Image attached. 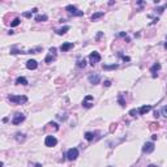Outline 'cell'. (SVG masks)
<instances>
[{
    "mask_svg": "<svg viewBox=\"0 0 167 167\" xmlns=\"http://www.w3.org/2000/svg\"><path fill=\"white\" fill-rule=\"evenodd\" d=\"M148 167H157V166H155V164H149Z\"/></svg>",
    "mask_w": 167,
    "mask_h": 167,
    "instance_id": "ab89813d",
    "label": "cell"
},
{
    "mask_svg": "<svg viewBox=\"0 0 167 167\" xmlns=\"http://www.w3.org/2000/svg\"><path fill=\"white\" fill-rule=\"evenodd\" d=\"M24 17L30 18V17H32V12H25V13H24Z\"/></svg>",
    "mask_w": 167,
    "mask_h": 167,
    "instance_id": "4dcf8cb0",
    "label": "cell"
},
{
    "mask_svg": "<svg viewBox=\"0 0 167 167\" xmlns=\"http://www.w3.org/2000/svg\"><path fill=\"white\" fill-rule=\"evenodd\" d=\"M161 112H162V115H163V116H166V118H167V106H164V107H162Z\"/></svg>",
    "mask_w": 167,
    "mask_h": 167,
    "instance_id": "83f0119b",
    "label": "cell"
},
{
    "mask_svg": "<svg viewBox=\"0 0 167 167\" xmlns=\"http://www.w3.org/2000/svg\"><path fill=\"white\" fill-rule=\"evenodd\" d=\"M56 144H58V140H56V138H55L52 134L47 136V137H46V140H44V145H46V146H48V148L55 146Z\"/></svg>",
    "mask_w": 167,
    "mask_h": 167,
    "instance_id": "8992f818",
    "label": "cell"
},
{
    "mask_svg": "<svg viewBox=\"0 0 167 167\" xmlns=\"http://www.w3.org/2000/svg\"><path fill=\"white\" fill-rule=\"evenodd\" d=\"M56 59V48L55 47H51L50 51H48V55L46 56V59H44V62L46 63H51L52 60Z\"/></svg>",
    "mask_w": 167,
    "mask_h": 167,
    "instance_id": "277c9868",
    "label": "cell"
},
{
    "mask_svg": "<svg viewBox=\"0 0 167 167\" xmlns=\"http://www.w3.org/2000/svg\"><path fill=\"white\" fill-rule=\"evenodd\" d=\"M99 81H101V76L99 74H92V76H89V82L93 84V85L99 84Z\"/></svg>",
    "mask_w": 167,
    "mask_h": 167,
    "instance_id": "8fae6325",
    "label": "cell"
},
{
    "mask_svg": "<svg viewBox=\"0 0 167 167\" xmlns=\"http://www.w3.org/2000/svg\"><path fill=\"white\" fill-rule=\"evenodd\" d=\"M73 47V43H71V42H67V43H63L62 46H60V50H62L63 52H67L68 50H71Z\"/></svg>",
    "mask_w": 167,
    "mask_h": 167,
    "instance_id": "5bb4252c",
    "label": "cell"
},
{
    "mask_svg": "<svg viewBox=\"0 0 167 167\" xmlns=\"http://www.w3.org/2000/svg\"><path fill=\"white\" fill-rule=\"evenodd\" d=\"M20 22H21V20H20V18L17 17V18H14V20L12 21L11 26H12V27H14V26H18V25H20Z\"/></svg>",
    "mask_w": 167,
    "mask_h": 167,
    "instance_id": "484cf974",
    "label": "cell"
},
{
    "mask_svg": "<svg viewBox=\"0 0 167 167\" xmlns=\"http://www.w3.org/2000/svg\"><path fill=\"white\" fill-rule=\"evenodd\" d=\"M43 131H44V132H48V131H54V132H56V131H59V125H58L56 123H48L46 127L43 128Z\"/></svg>",
    "mask_w": 167,
    "mask_h": 167,
    "instance_id": "30bf717a",
    "label": "cell"
},
{
    "mask_svg": "<svg viewBox=\"0 0 167 167\" xmlns=\"http://www.w3.org/2000/svg\"><path fill=\"white\" fill-rule=\"evenodd\" d=\"M118 68V64H112V65H107V64H103V69L108 71V69H116Z\"/></svg>",
    "mask_w": 167,
    "mask_h": 167,
    "instance_id": "cb8c5ba5",
    "label": "cell"
},
{
    "mask_svg": "<svg viewBox=\"0 0 167 167\" xmlns=\"http://www.w3.org/2000/svg\"><path fill=\"white\" fill-rule=\"evenodd\" d=\"M77 157H78V149L72 148V149H69L67 151V158L69 159V161H74Z\"/></svg>",
    "mask_w": 167,
    "mask_h": 167,
    "instance_id": "3957f363",
    "label": "cell"
},
{
    "mask_svg": "<svg viewBox=\"0 0 167 167\" xmlns=\"http://www.w3.org/2000/svg\"><path fill=\"white\" fill-rule=\"evenodd\" d=\"M68 30H69V26H63V27H60V29H56V34H59V35H63V34H65Z\"/></svg>",
    "mask_w": 167,
    "mask_h": 167,
    "instance_id": "2e32d148",
    "label": "cell"
},
{
    "mask_svg": "<svg viewBox=\"0 0 167 167\" xmlns=\"http://www.w3.org/2000/svg\"><path fill=\"white\" fill-rule=\"evenodd\" d=\"M116 127H118V124H116V123H112V124H111V127H110V132L112 133L116 129Z\"/></svg>",
    "mask_w": 167,
    "mask_h": 167,
    "instance_id": "4316f807",
    "label": "cell"
},
{
    "mask_svg": "<svg viewBox=\"0 0 167 167\" xmlns=\"http://www.w3.org/2000/svg\"><path fill=\"white\" fill-rule=\"evenodd\" d=\"M89 60H90V64L92 65H94V64H97V63H99L101 62V55L98 54V52H92V54L89 55Z\"/></svg>",
    "mask_w": 167,
    "mask_h": 167,
    "instance_id": "5b68a950",
    "label": "cell"
},
{
    "mask_svg": "<svg viewBox=\"0 0 167 167\" xmlns=\"http://www.w3.org/2000/svg\"><path fill=\"white\" fill-rule=\"evenodd\" d=\"M35 167H42V164H39V163H37V164H35Z\"/></svg>",
    "mask_w": 167,
    "mask_h": 167,
    "instance_id": "f35d334b",
    "label": "cell"
},
{
    "mask_svg": "<svg viewBox=\"0 0 167 167\" xmlns=\"http://www.w3.org/2000/svg\"><path fill=\"white\" fill-rule=\"evenodd\" d=\"M101 37H102V33H98V35H97V39H99Z\"/></svg>",
    "mask_w": 167,
    "mask_h": 167,
    "instance_id": "74e56055",
    "label": "cell"
},
{
    "mask_svg": "<svg viewBox=\"0 0 167 167\" xmlns=\"http://www.w3.org/2000/svg\"><path fill=\"white\" fill-rule=\"evenodd\" d=\"M103 16H104V12H97V13H94L92 16V21H97L98 18H101Z\"/></svg>",
    "mask_w": 167,
    "mask_h": 167,
    "instance_id": "ac0fdd59",
    "label": "cell"
},
{
    "mask_svg": "<svg viewBox=\"0 0 167 167\" xmlns=\"http://www.w3.org/2000/svg\"><path fill=\"white\" fill-rule=\"evenodd\" d=\"M37 12H38L37 8H33V9H32V13H37Z\"/></svg>",
    "mask_w": 167,
    "mask_h": 167,
    "instance_id": "8d00e7d4",
    "label": "cell"
},
{
    "mask_svg": "<svg viewBox=\"0 0 167 167\" xmlns=\"http://www.w3.org/2000/svg\"><path fill=\"white\" fill-rule=\"evenodd\" d=\"M65 11H67L68 13L73 14V16H78V17H80V16H84V12H82V11H78L74 5H67V7H65Z\"/></svg>",
    "mask_w": 167,
    "mask_h": 167,
    "instance_id": "7a4b0ae2",
    "label": "cell"
},
{
    "mask_svg": "<svg viewBox=\"0 0 167 167\" xmlns=\"http://www.w3.org/2000/svg\"><path fill=\"white\" fill-rule=\"evenodd\" d=\"M93 101H94V98L92 95H86L85 98H84V101H82V106H84V107H86V108L92 107Z\"/></svg>",
    "mask_w": 167,
    "mask_h": 167,
    "instance_id": "ba28073f",
    "label": "cell"
},
{
    "mask_svg": "<svg viewBox=\"0 0 167 167\" xmlns=\"http://www.w3.org/2000/svg\"><path fill=\"white\" fill-rule=\"evenodd\" d=\"M118 35H119V37H124V38H125V37H127V33H124V32H121V33H119Z\"/></svg>",
    "mask_w": 167,
    "mask_h": 167,
    "instance_id": "836d02e7",
    "label": "cell"
},
{
    "mask_svg": "<svg viewBox=\"0 0 167 167\" xmlns=\"http://www.w3.org/2000/svg\"><path fill=\"white\" fill-rule=\"evenodd\" d=\"M25 134L24 133H16V140L18 141V142H24L25 141Z\"/></svg>",
    "mask_w": 167,
    "mask_h": 167,
    "instance_id": "44dd1931",
    "label": "cell"
},
{
    "mask_svg": "<svg viewBox=\"0 0 167 167\" xmlns=\"http://www.w3.org/2000/svg\"><path fill=\"white\" fill-rule=\"evenodd\" d=\"M8 99L16 104H21V103H26L27 102V97L25 95H9Z\"/></svg>",
    "mask_w": 167,
    "mask_h": 167,
    "instance_id": "6da1fadb",
    "label": "cell"
},
{
    "mask_svg": "<svg viewBox=\"0 0 167 167\" xmlns=\"http://www.w3.org/2000/svg\"><path fill=\"white\" fill-rule=\"evenodd\" d=\"M121 58H123V60H125V62H129V58H128V56H121Z\"/></svg>",
    "mask_w": 167,
    "mask_h": 167,
    "instance_id": "d590c367",
    "label": "cell"
},
{
    "mask_svg": "<svg viewBox=\"0 0 167 167\" xmlns=\"http://www.w3.org/2000/svg\"><path fill=\"white\" fill-rule=\"evenodd\" d=\"M157 11H158V12H159V13H162V12H163V11H164V7H159V8H158V9H157Z\"/></svg>",
    "mask_w": 167,
    "mask_h": 167,
    "instance_id": "d6a6232c",
    "label": "cell"
},
{
    "mask_svg": "<svg viewBox=\"0 0 167 167\" xmlns=\"http://www.w3.org/2000/svg\"><path fill=\"white\" fill-rule=\"evenodd\" d=\"M137 112H138L137 110L133 108V110H131V111H129V115H131V116H136V114H137Z\"/></svg>",
    "mask_w": 167,
    "mask_h": 167,
    "instance_id": "f546056e",
    "label": "cell"
},
{
    "mask_svg": "<svg viewBox=\"0 0 167 167\" xmlns=\"http://www.w3.org/2000/svg\"><path fill=\"white\" fill-rule=\"evenodd\" d=\"M77 67L78 68H85L86 67V60L85 59H80L77 62Z\"/></svg>",
    "mask_w": 167,
    "mask_h": 167,
    "instance_id": "603a6c76",
    "label": "cell"
},
{
    "mask_svg": "<svg viewBox=\"0 0 167 167\" xmlns=\"http://www.w3.org/2000/svg\"><path fill=\"white\" fill-rule=\"evenodd\" d=\"M124 93H120L119 94V98H118V102H119V104L120 106H125V99H124Z\"/></svg>",
    "mask_w": 167,
    "mask_h": 167,
    "instance_id": "ffe728a7",
    "label": "cell"
},
{
    "mask_svg": "<svg viewBox=\"0 0 167 167\" xmlns=\"http://www.w3.org/2000/svg\"><path fill=\"white\" fill-rule=\"evenodd\" d=\"M95 136H97V133H93V132H86V133H85V138H86L88 141H93Z\"/></svg>",
    "mask_w": 167,
    "mask_h": 167,
    "instance_id": "e0dca14e",
    "label": "cell"
},
{
    "mask_svg": "<svg viewBox=\"0 0 167 167\" xmlns=\"http://www.w3.org/2000/svg\"><path fill=\"white\" fill-rule=\"evenodd\" d=\"M24 120H25V115H24V114H16V115H14V118L12 119V124L18 125V124H21Z\"/></svg>",
    "mask_w": 167,
    "mask_h": 167,
    "instance_id": "52a82bcc",
    "label": "cell"
},
{
    "mask_svg": "<svg viewBox=\"0 0 167 167\" xmlns=\"http://www.w3.org/2000/svg\"><path fill=\"white\" fill-rule=\"evenodd\" d=\"M164 48H167V42L164 43Z\"/></svg>",
    "mask_w": 167,
    "mask_h": 167,
    "instance_id": "60d3db41",
    "label": "cell"
},
{
    "mask_svg": "<svg viewBox=\"0 0 167 167\" xmlns=\"http://www.w3.org/2000/svg\"><path fill=\"white\" fill-rule=\"evenodd\" d=\"M58 119H59V120H65V119H67V115H65V114H63V116H62V114H59V115H58Z\"/></svg>",
    "mask_w": 167,
    "mask_h": 167,
    "instance_id": "f1b7e54d",
    "label": "cell"
},
{
    "mask_svg": "<svg viewBox=\"0 0 167 167\" xmlns=\"http://www.w3.org/2000/svg\"><path fill=\"white\" fill-rule=\"evenodd\" d=\"M110 85H111V81L110 80H106L104 81V86H110Z\"/></svg>",
    "mask_w": 167,
    "mask_h": 167,
    "instance_id": "1f68e13d",
    "label": "cell"
},
{
    "mask_svg": "<svg viewBox=\"0 0 167 167\" xmlns=\"http://www.w3.org/2000/svg\"><path fill=\"white\" fill-rule=\"evenodd\" d=\"M149 128H150V131L154 132V131H157L158 128H159V124H158V123H150V127H149Z\"/></svg>",
    "mask_w": 167,
    "mask_h": 167,
    "instance_id": "d4e9b609",
    "label": "cell"
},
{
    "mask_svg": "<svg viewBox=\"0 0 167 167\" xmlns=\"http://www.w3.org/2000/svg\"><path fill=\"white\" fill-rule=\"evenodd\" d=\"M154 116H155V118H158V116H159V111H158V110H155V111H154Z\"/></svg>",
    "mask_w": 167,
    "mask_h": 167,
    "instance_id": "e575fe53",
    "label": "cell"
},
{
    "mask_svg": "<svg viewBox=\"0 0 167 167\" xmlns=\"http://www.w3.org/2000/svg\"><path fill=\"white\" fill-rule=\"evenodd\" d=\"M142 151H144V153H146V154L153 153V151H154V144L153 142H146L145 145H144V148H142Z\"/></svg>",
    "mask_w": 167,
    "mask_h": 167,
    "instance_id": "9c48e42d",
    "label": "cell"
},
{
    "mask_svg": "<svg viewBox=\"0 0 167 167\" xmlns=\"http://www.w3.org/2000/svg\"><path fill=\"white\" fill-rule=\"evenodd\" d=\"M37 67H38V63L35 62V60H27V62H26V68H27V69H37Z\"/></svg>",
    "mask_w": 167,
    "mask_h": 167,
    "instance_id": "4fadbf2b",
    "label": "cell"
},
{
    "mask_svg": "<svg viewBox=\"0 0 167 167\" xmlns=\"http://www.w3.org/2000/svg\"><path fill=\"white\" fill-rule=\"evenodd\" d=\"M47 16L46 14H39V16H37L35 17V21H38V22H42V21H47Z\"/></svg>",
    "mask_w": 167,
    "mask_h": 167,
    "instance_id": "7402d4cb",
    "label": "cell"
},
{
    "mask_svg": "<svg viewBox=\"0 0 167 167\" xmlns=\"http://www.w3.org/2000/svg\"><path fill=\"white\" fill-rule=\"evenodd\" d=\"M150 110H151V106L150 104H146V106H142V107L138 110V112L141 114V115H145V114H148Z\"/></svg>",
    "mask_w": 167,
    "mask_h": 167,
    "instance_id": "9a60e30c",
    "label": "cell"
},
{
    "mask_svg": "<svg viewBox=\"0 0 167 167\" xmlns=\"http://www.w3.org/2000/svg\"><path fill=\"white\" fill-rule=\"evenodd\" d=\"M16 84H17V85H27V80L25 77H17Z\"/></svg>",
    "mask_w": 167,
    "mask_h": 167,
    "instance_id": "d6986e66",
    "label": "cell"
},
{
    "mask_svg": "<svg viewBox=\"0 0 167 167\" xmlns=\"http://www.w3.org/2000/svg\"><path fill=\"white\" fill-rule=\"evenodd\" d=\"M159 69H161V64H159V63H155V64H154L153 67H151V68H150V72H151V76H153V77H154V78H155V77H157V76H158V73H157V72H158Z\"/></svg>",
    "mask_w": 167,
    "mask_h": 167,
    "instance_id": "7c38bea8",
    "label": "cell"
}]
</instances>
